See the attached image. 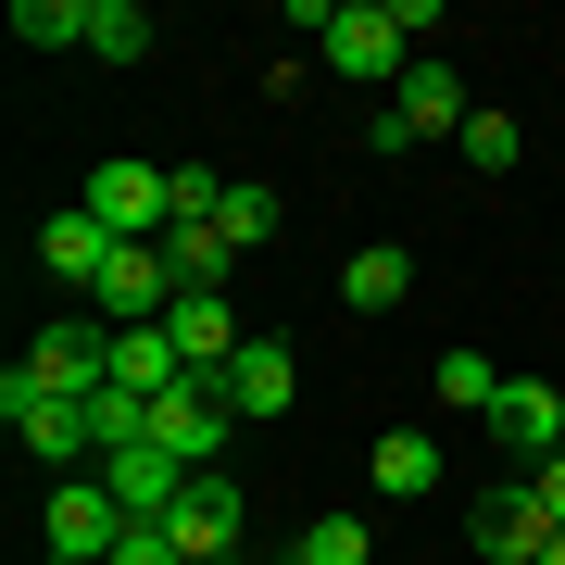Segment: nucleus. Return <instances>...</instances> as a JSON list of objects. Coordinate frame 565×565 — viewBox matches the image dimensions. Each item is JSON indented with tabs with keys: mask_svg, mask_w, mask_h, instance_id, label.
I'll return each mask as SVG.
<instances>
[{
	"mask_svg": "<svg viewBox=\"0 0 565 565\" xmlns=\"http://www.w3.org/2000/svg\"><path fill=\"white\" fill-rule=\"evenodd\" d=\"M114 565H177V541H163V527H126V553Z\"/></svg>",
	"mask_w": 565,
	"mask_h": 565,
	"instance_id": "obj_24",
	"label": "nucleus"
},
{
	"mask_svg": "<svg viewBox=\"0 0 565 565\" xmlns=\"http://www.w3.org/2000/svg\"><path fill=\"white\" fill-rule=\"evenodd\" d=\"M403 289H415V252H403V239H364V252L340 264V302H352V315H390Z\"/></svg>",
	"mask_w": 565,
	"mask_h": 565,
	"instance_id": "obj_15",
	"label": "nucleus"
},
{
	"mask_svg": "<svg viewBox=\"0 0 565 565\" xmlns=\"http://www.w3.org/2000/svg\"><path fill=\"white\" fill-rule=\"evenodd\" d=\"M163 264H177V289H226V226H163Z\"/></svg>",
	"mask_w": 565,
	"mask_h": 565,
	"instance_id": "obj_17",
	"label": "nucleus"
},
{
	"mask_svg": "<svg viewBox=\"0 0 565 565\" xmlns=\"http://www.w3.org/2000/svg\"><path fill=\"white\" fill-rule=\"evenodd\" d=\"M289 553H302V565H364V553H377V541H364L352 515H315V527H302V541H289Z\"/></svg>",
	"mask_w": 565,
	"mask_h": 565,
	"instance_id": "obj_23",
	"label": "nucleus"
},
{
	"mask_svg": "<svg viewBox=\"0 0 565 565\" xmlns=\"http://www.w3.org/2000/svg\"><path fill=\"white\" fill-rule=\"evenodd\" d=\"M465 541H478V565H541L553 541H565V515L541 503L527 478H503V490H478V515H465Z\"/></svg>",
	"mask_w": 565,
	"mask_h": 565,
	"instance_id": "obj_4",
	"label": "nucleus"
},
{
	"mask_svg": "<svg viewBox=\"0 0 565 565\" xmlns=\"http://www.w3.org/2000/svg\"><path fill=\"white\" fill-rule=\"evenodd\" d=\"M177 377H189V364H177L163 327H114V390H126V403H163Z\"/></svg>",
	"mask_w": 565,
	"mask_h": 565,
	"instance_id": "obj_14",
	"label": "nucleus"
},
{
	"mask_svg": "<svg viewBox=\"0 0 565 565\" xmlns=\"http://www.w3.org/2000/svg\"><path fill=\"white\" fill-rule=\"evenodd\" d=\"M239 565H302V553H239Z\"/></svg>",
	"mask_w": 565,
	"mask_h": 565,
	"instance_id": "obj_26",
	"label": "nucleus"
},
{
	"mask_svg": "<svg viewBox=\"0 0 565 565\" xmlns=\"http://www.w3.org/2000/svg\"><path fill=\"white\" fill-rule=\"evenodd\" d=\"M440 403L452 415H490V403H503V364H490V352H440Z\"/></svg>",
	"mask_w": 565,
	"mask_h": 565,
	"instance_id": "obj_22",
	"label": "nucleus"
},
{
	"mask_svg": "<svg viewBox=\"0 0 565 565\" xmlns=\"http://www.w3.org/2000/svg\"><path fill=\"white\" fill-rule=\"evenodd\" d=\"M364 478H377L390 503H415V490H440V440H427V427H390V440L364 452Z\"/></svg>",
	"mask_w": 565,
	"mask_h": 565,
	"instance_id": "obj_16",
	"label": "nucleus"
},
{
	"mask_svg": "<svg viewBox=\"0 0 565 565\" xmlns=\"http://www.w3.org/2000/svg\"><path fill=\"white\" fill-rule=\"evenodd\" d=\"M88 51L102 63H151V13L139 0H88Z\"/></svg>",
	"mask_w": 565,
	"mask_h": 565,
	"instance_id": "obj_19",
	"label": "nucleus"
},
{
	"mask_svg": "<svg viewBox=\"0 0 565 565\" xmlns=\"http://www.w3.org/2000/svg\"><path fill=\"white\" fill-rule=\"evenodd\" d=\"M13 39L25 51H88V0H13Z\"/></svg>",
	"mask_w": 565,
	"mask_h": 565,
	"instance_id": "obj_18",
	"label": "nucleus"
},
{
	"mask_svg": "<svg viewBox=\"0 0 565 565\" xmlns=\"http://www.w3.org/2000/svg\"><path fill=\"white\" fill-rule=\"evenodd\" d=\"M465 114H478V102H465V76H452L440 51H427V63H403V88H390V102L364 114V151H415V139H465Z\"/></svg>",
	"mask_w": 565,
	"mask_h": 565,
	"instance_id": "obj_1",
	"label": "nucleus"
},
{
	"mask_svg": "<svg viewBox=\"0 0 565 565\" xmlns=\"http://www.w3.org/2000/svg\"><path fill=\"white\" fill-rule=\"evenodd\" d=\"M163 541H177V565H239V478L202 465V478L177 490V515H163Z\"/></svg>",
	"mask_w": 565,
	"mask_h": 565,
	"instance_id": "obj_6",
	"label": "nucleus"
},
{
	"mask_svg": "<svg viewBox=\"0 0 565 565\" xmlns=\"http://www.w3.org/2000/svg\"><path fill=\"white\" fill-rule=\"evenodd\" d=\"M226 252H252V239H277V189H264V177H226Z\"/></svg>",
	"mask_w": 565,
	"mask_h": 565,
	"instance_id": "obj_21",
	"label": "nucleus"
},
{
	"mask_svg": "<svg viewBox=\"0 0 565 565\" xmlns=\"http://www.w3.org/2000/svg\"><path fill=\"white\" fill-rule=\"evenodd\" d=\"M0 415H13V440L39 478H88V415L76 403H51V390H25V377H0Z\"/></svg>",
	"mask_w": 565,
	"mask_h": 565,
	"instance_id": "obj_5",
	"label": "nucleus"
},
{
	"mask_svg": "<svg viewBox=\"0 0 565 565\" xmlns=\"http://www.w3.org/2000/svg\"><path fill=\"white\" fill-rule=\"evenodd\" d=\"M126 527H139V515H126V503H114L102 478H51V503H39V553L114 565V553H126Z\"/></svg>",
	"mask_w": 565,
	"mask_h": 565,
	"instance_id": "obj_3",
	"label": "nucleus"
},
{
	"mask_svg": "<svg viewBox=\"0 0 565 565\" xmlns=\"http://www.w3.org/2000/svg\"><path fill=\"white\" fill-rule=\"evenodd\" d=\"M403 63H427V51L403 39V13H390V0H340V13H327V76L403 88Z\"/></svg>",
	"mask_w": 565,
	"mask_h": 565,
	"instance_id": "obj_2",
	"label": "nucleus"
},
{
	"mask_svg": "<svg viewBox=\"0 0 565 565\" xmlns=\"http://www.w3.org/2000/svg\"><path fill=\"white\" fill-rule=\"evenodd\" d=\"M226 427H239V415H226V377H177V390H163V403H151V440L177 452L189 478H202V465L226 452Z\"/></svg>",
	"mask_w": 565,
	"mask_h": 565,
	"instance_id": "obj_10",
	"label": "nucleus"
},
{
	"mask_svg": "<svg viewBox=\"0 0 565 565\" xmlns=\"http://www.w3.org/2000/svg\"><path fill=\"white\" fill-rule=\"evenodd\" d=\"M527 490H541V503H553V515H565V452H553V465H541V478H527Z\"/></svg>",
	"mask_w": 565,
	"mask_h": 565,
	"instance_id": "obj_25",
	"label": "nucleus"
},
{
	"mask_svg": "<svg viewBox=\"0 0 565 565\" xmlns=\"http://www.w3.org/2000/svg\"><path fill=\"white\" fill-rule=\"evenodd\" d=\"M289 390H302V364H289V340H252L239 364H226V415H239V427L289 415Z\"/></svg>",
	"mask_w": 565,
	"mask_h": 565,
	"instance_id": "obj_13",
	"label": "nucleus"
},
{
	"mask_svg": "<svg viewBox=\"0 0 565 565\" xmlns=\"http://www.w3.org/2000/svg\"><path fill=\"white\" fill-rule=\"evenodd\" d=\"M541 565H565V541H553V553H541Z\"/></svg>",
	"mask_w": 565,
	"mask_h": 565,
	"instance_id": "obj_28",
	"label": "nucleus"
},
{
	"mask_svg": "<svg viewBox=\"0 0 565 565\" xmlns=\"http://www.w3.org/2000/svg\"><path fill=\"white\" fill-rule=\"evenodd\" d=\"M88 315H102V327H163V315H177V264H163V239H126L102 264V289H88Z\"/></svg>",
	"mask_w": 565,
	"mask_h": 565,
	"instance_id": "obj_7",
	"label": "nucleus"
},
{
	"mask_svg": "<svg viewBox=\"0 0 565 565\" xmlns=\"http://www.w3.org/2000/svg\"><path fill=\"white\" fill-rule=\"evenodd\" d=\"M478 427L515 452V478H541V465L565 452V390H553V377H503V403H490Z\"/></svg>",
	"mask_w": 565,
	"mask_h": 565,
	"instance_id": "obj_8",
	"label": "nucleus"
},
{
	"mask_svg": "<svg viewBox=\"0 0 565 565\" xmlns=\"http://www.w3.org/2000/svg\"><path fill=\"white\" fill-rule=\"evenodd\" d=\"M76 202L102 214L114 239H163V226H177V202H163V163H126V151H114V163H88Z\"/></svg>",
	"mask_w": 565,
	"mask_h": 565,
	"instance_id": "obj_9",
	"label": "nucleus"
},
{
	"mask_svg": "<svg viewBox=\"0 0 565 565\" xmlns=\"http://www.w3.org/2000/svg\"><path fill=\"white\" fill-rule=\"evenodd\" d=\"M39 565H76V553H39Z\"/></svg>",
	"mask_w": 565,
	"mask_h": 565,
	"instance_id": "obj_27",
	"label": "nucleus"
},
{
	"mask_svg": "<svg viewBox=\"0 0 565 565\" xmlns=\"http://www.w3.org/2000/svg\"><path fill=\"white\" fill-rule=\"evenodd\" d=\"M114 252H126V239H114V226L88 214V202H63V214L39 226V264H51L63 289H102V264H114Z\"/></svg>",
	"mask_w": 565,
	"mask_h": 565,
	"instance_id": "obj_12",
	"label": "nucleus"
},
{
	"mask_svg": "<svg viewBox=\"0 0 565 565\" xmlns=\"http://www.w3.org/2000/svg\"><path fill=\"white\" fill-rule=\"evenodd\" d=\"M452 151H465V163H478V177H515V151H527V126L478 102V114H465V139H452Z\"/></svg>",
	"mask_w": 565,
	"mask_h": 565,
	"instance_id": "obj_20",
	"label": "nucleus"
},
{
	"mask_svg": "<svg viewBox=\"0 0 565 565\" xmlns=\"http://www.w3.org/2000/svg\"><path fill=\"white\" fill-rule=\"evenodd\" d=\"M163 340H177V364H189V377H226V364L252 352V327L226 315V289H177V315H163Z\"/></svg>",
	"mask_w": 565,
	"mask_h": 565,
	"instance_id": "obj_11",
	"label": "nucleus"
}]
</instances>
